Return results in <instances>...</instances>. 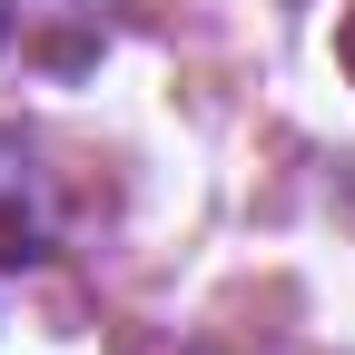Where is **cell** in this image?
<instances>
[{
	"label": "cell",
	"mask_w": 355,
	"mask_h": 355,
	"mask_svg": "<svg viewBox=\"0 0 355 355\" xmlns=\"http://www.w3.org/2000/svg\"><path fill=\"white\" fill-rule=\"evenodd\" d=\"M50 237H60L50 168H40V148L20 139V128H0V266H30V257H50Z\"/></svg>",
	"instance_id": "cell-1"
},
{
	"label": "cell",
	"mask_w": 355,
	"mask_h": 355,
	"mask_svg": "<svg viewBox=\"0 0 355 355\" xmlns=\"http://www.w3.org/2000/svg\"><path fill=\"white\" fill-rule=\"evenodd\" d=\"M345 69H355V20H345Z\"/></svg>",
	"instance_id": "cell-2"
}]
</instances>
